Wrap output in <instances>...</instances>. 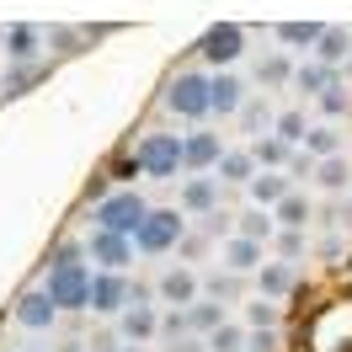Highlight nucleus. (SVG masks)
Listing matches in <instances>:
<instances>
[{
	"mask_svg": "<svg viewBox=\"0 0 352 352\" xmlns=\"http://www.w3.org/2000/svg\"><path fill=\"white\" fill-rule=\"evenodd\" d=\"M43 294H48V305H54V309H86V299H91V267L80 262L75 245H65V251L48 262Z\"/></svg>",
	"mask_w": 352,
	"mask_h": 352,
	"instance_id": "f257e3e1",
	"label": "nucleus"
},
{
	"mask_svg": "<svg viewBox=\"0 0 352 352\" xmlns=\"http://www.w3.org/2000/svg\"><path fill=\"white\" fill-rule=\"evenodd\" d=\"M150 214V203L139 198L133 187H118V192H107V198L91 208V219H96V230H107V235H123V241H133V230H139V219Z\"/></svg>",
	"mask_w": 352,
	"mask_h": 352,
	"instance_id": "f03ea898",
	"label": "nucleus"
},
{
	"mask_svg": "<svg viewBox=\"0 0 352 352\" xmlns=\"http://www.w3.org/2000/svg\"><path fill=\"white\" fill-rule=\"evenodd\" d=\"M182 235H187V219H182L176 208H150V214L139 219V230H133V251L160 256V251H171Z\"/></svg>",
	"mask_w": 352,
	"mask_h": 352,
	"instance_id": "7ed1b4c3",
	"label": "nucleus"
},
{
	"mask_svg": "<svg viewBox=\"0 0 352 352\" xmlns=\"http://www.w3.org/2000/svg\"><path fill=\"white\" fill-rule=\"evenodd\" d=\"M166 107H171L176 118H187V123L208 118V75H198V69H182L171 86H166Z\"/></svg>",
	"mask_w": 352,
	"mask_h": 352,
	"instance_id": "20e7f679",
	"label": "nucleus"
},
{
	"mask_svg": "<svg viewBox=\"0 0 352 352\" xmlns=\"http://www.w3.org/2000/svg\"><path fill=\"white\" fill-rule=\"evenodd\" d=\"M133 160H139V171H144V176L171 182L176 166H182V133H150V139L133 150Z\"/></svg>",
	"mask_w": 352,
	"mask_h": 352,
	"instance_id": "39448f33",
	"label": "nucleus"
},
{
	"mask_svg": "<svg viewBox=\"0 0 352 352\" xmlns=\"http://www.w3.org/2000/svg\"><path fill=\"white\" fill-rule=\"evenodd\" d=\"M198 54L203 59H208V65H235V59H241L245 54V32L235 22H219V27H208V32H203V43H198Z\"/></svg>",
	"mask_w": 352,
	"mask_h": 352,
	"instance_id": "423d86ee",
	"label": "nucleus"
},
{
	"mask_svg": "<svg viewBox=\"0 0 352 352\" xmlns=\"http://www.w3.org/2000/svg\"><path fill=\"white\" fill-rule=\"evenodd\" d=\"M123 305H129V278H123V272H91L86 309H96V315H123Z\"/></svg>",
	"mask_w": 352,
	"mask_h": 352,
	"instance_id": "0eeeda50",
	"label": "nucleus"
},
{
	"mask_svg": "<svg viewBox=\"0 0 352 352\" xmlns=\"http://www.w3.org/2000/svg\"><path fill=\"white\" fill-rule=\"evenodd\" d=\"M118 331L129 336L133 347H139V342H150L155 331H160V315H155V305H144V294H139V288L129 294V305H123V315H118Z\"/></svg>",
	"mask_w": 352,
	"mask_h": 352,
	"instance_id": "6e6552de",
	"label": "nucleus"
},
{
	"mask_svg": "<svg viewBox=\"0 0 352 352\" xmlns=\"http://www.w3.org/2000/svg\"><path fill=\"white\" fill-rule=\"evenodd\" d=\"M91 262L102 267V272H123V267L133 262V241H123V235H107V230H91Z\"/></svg>",
	"mask_w": 352,
	"mask_h": 352,
	"instance_id": "1a4fd4ad",
	"label": "nucleus"
},
{
	"mask_svg": "<svg viewBox=\"0 0 352 352\" xmlns=\"http://www.w3.org/2000/svg\"><path fill=\"white\" fill-rule=\"evenodd\" d=\"M241 102H245V86L235 80V75H208V112H219V118H235L241 112Z\"/></svg>",
	"mask_w": 352,
	"mask_h": 352,
	"instance_id": "9d476101",
	"label": "nucleus"
},
{
	"mask_svg": "<svg viewBox=\"0 0 352 352\" xmlns=\"http://www.w3.org/2000/svg\"><path fill=\"white\" fill-rule=\"evenodd\" d=\"M219 133H187L182 139V166L187 171H208V166H219Z\"/></svg>",
	"mask_w": 352,
	"mask_h": 352,
	"instance_id": "9b49d317",
	"label": "nucleus"
},
{
	"mask_svg": "<svg viewBox=\"0 0 352 352\" xmlns=\"http://www.w3.org/2000/svg\"><path fill=\"white\" fill-rule=\"evenodd\" d=\"M54 320H59V309L48 305V294H43V288L16 299V326H27V331H48Z\"/></svg>",
	"mask_w": 352,
	"mask_h": 352,
	"instance_id": "f8f14e48",
	"label": "nucleus"
},
{
	"mask_svg": "<svg viewBox=\"0 0 352 352\" xmlns=\"http://www.w3.org/2000/svg\"><path fill=\"white\" fill-rule=\"evenodd\" d=\"M0 38H6V54H11L16 65H38V48H43V32H38V27H6Z\"/></svg>",
	"mask_w": 352,
	"mask_h": 352,
	"instance_id": "ddd939ff",
	"label": "nucleus"
},
{
	"mask_svg": "<svg viewBox=\"0 0 352 352\" xmlns=\"http://www.w3.org/2000/svg\"><path fill=\"white\" fill-rule=\"evenodd\" d=\"M160 299H166V305H176V309H187L192 299H198V278H192L187 267H171V272L160 278Z\"/></svg>",
	"mask_w": 352,
	"mask_h": 352,
	"instance_id": "4468645a",
	"label": "nucleus"
},
{
	"mask_svg": "<svg viewBox=\"0 0 352 352\" xmlns=\"http://www.w3.org/2000/svg\"><path fill=\"white\" fill-rule=\"evenodd\" d=\"M245 187H251L256 208H278V203H283L288 192H294V182H288V176H278V171H267V176H251Z\"/></svg>",
	"mask_w": 352,
	"mask_h": 352,
	"instance_id": "2eb2a0df",
	"label": "nucleus"
},
{
	"mask_svg": "<svg viewBox=\"0 0 352 352\" xmlns=\"http://www.w3.org/2000/svg\"><path fill=\"white\" fill-rule=\"evenodd\" d=\"M214 203H219V182L214 176H192L182 187V208H192V214H214Z\"/></svg>",
	"mask_w": 352,
	"mask_h": 352,
	"instance_id": "dca6fc26",
	"label": "nucleus"
},
{
	"mask_svg": "<svg viewBox=\"0 0 352 352\" xmlns=\"http://www.w3.org/2000/svg\"><path fill=\"white\" fill-rule=\"evenodd\" d=\"M224 267H230V278H235V272H256V267H262V245H251V241H241V235H235V241H224Z\"/></svg>",
	"mask_w": 352,
	"mask_h": 352,
	"instance_id": "f3484780",
	"label": "nucleus"
},
{
	"mask_svg": "<svg viewBox=\"0 0 352 352\" xmlns=\"http://www.w3.org/2000/svg\"><path fill=\"white\" fill-rule=\"evenodd\" d=\"M315 54H320L315 65H326V69H331V65H342V59L352 54V38L342 32V27H326V32L315 38Z\"/></svg>",
	"mask_w": 352,
	"mask_h": 352,
	"instance_id": "a211bd4d",
	"label": "nucleus"
},
{
	"mask_svg": "<svg viewBox=\"0 0 352 352\" xmlns=\"http://www.w3.org/2000/svg\"><path fill=\"white\" fill-rule=\"evenodd\" d=\"M299 288V272L288 262H272V267H262V299H283V294H294Z\"/></svg>",
	"mask_w": 352,
	"mask_h": 352,
	"instance_id": "6ab92c4d",
	"label": "nucleus"
},
{
	"mask_svg": "<svg viewBox=\"0 0 352 352\" xmlns=\"http://www.w3.org/2000/svg\"><path fill=\"white\" fill-rule=\"evenodd\" d=\"M235 230H241V241H251V245H267L272 235H278V224H272V214H267V208L241 214V224H235Z\"/></svg>",
	"mask_w": 352,
	"mask_h": 352,
	"instance_id": "aec40b11",
	"label": "nucleus"
},
{
	"mask_svg": "<svg viewBox=\"0 0 352 352\" xmlns=\"http://www.w3.org/2000/svg\"><path fill=\"white\" fill-rule=\"evenodd\" d=\"M219 326H224L219 299H192V305H187V331H219Z\"/></svg>",
	"mask_w": 352,
	"mask_h": 352,
	"instance_id": "412c9836",
	"label": "nucleus"
},
{
	"mask_svg": "<svg viewBox=\"0 0 352 352\" xmlns=\"http://www.w3.org/2000/svg\"><path fill=\"white\" fill-rule=\"evenodd\" d=\"M336 150H342V133L331 129V123H320V129H305V155H309V160H331Z\"/></svg>",
	"mask_w": 352,
	"mask_h": 352,
	"instance_id": "4be33fe9",
	"label": "nucleus"
},
{
	"mask_svg": "<svg viewBox=\"0 0 352 352\" xmlns=\"http://www.w3.org/2000/svg\"><path fill=\"white\" fill-rule=\"evenodd\" d=\"M305 219H309V203L299 198V192H288V198L272 208V224H283V230H305Z\"/></svg>",
	"mask_w": 352,
	"mask_h": 352,
	"instance_id": "5701e85b",
	"label": "nucleus"
},
{
	"mask_svg": "<svg viewBox=\"0 0 352 352\" xmlns=\"http://www.w3.org/2000/svg\"><path fill=\"white\" fill-rule=\"evenodd\" d=\"M320 32H326L320 22H283V27H278V43H288V48H315Z\"/></svg>",
	"mask_w": 352,
	"mask_h": 352,
	"instance_id": "b1692460",
	"label": "nucleus"
},
{
	"mask_svg": "<svg viewBox=\"0 0 352 352\" xmlns=\"http://www.w3.org/2000/svg\"><path fill=\"white\" fill-rule=\"evenodd\" d=\"M251 176H256V166H251V155H245V150L219 155V176H214V182H251Z\"/></svg>",
	"mask_w": 352,
	"mask_h": 352,
	"instance_id": "393cba45",
	"label": "nucleus"
},
{
	"mask_svg": "<svg viewBox=\"0 0 352 352\" xmlns=\"http://www.w3.org/2000/svg\"><path fill=\"white\" fill-rule=\"evenodd\" d=\"M315 182H320V187H331V192H342V187L352 182L347 160H342V155H331V160H315Z\"/></svg>",
	"mask_w": 352,
	"mask_h": 352,
	"instance_id": "a878e982",
	"label": "nucleus"
},
{
	"mask_svg": "<svg viewBox=\"0 0 352 352\" xmlns=\"http://www.w3.org/2000/svg\"><path fill=\"white\" fill-rule=\"evenodd\" d=\"M245 155H251V166H283L294 150H288L283 139H272V133H267V139H256V150H245Z\"/></svg>",
	"mask_w": 352,
	"mask_h": 352,
	"instance_id": "bb28decb",
	"label": "nucleus"
},
{
	"mask_svg": "<svg viewBox=\"0 0 352 352\" xmlns=\"http://www.w3.org/2000/svg\"><path fill=\"white\" fill-rule=\"evenodd\" d=\"M294 86L305 91V96H320V91L331 86V69L326 65H299L294 69Z\"/></svg>",
	"mask_w": 352,
	"mask_h": 352,
	"instance_id": "cd10ccee",
	"label": "nucleus"
},
{
	"mask_svg": "<svg viewBox=\"0 0 352 352\" xmlns=\"http://www.w3.org/2000/svg\"><path fill=\"white\" fill-rule=\"evenodd\" d=\"M272 139H283L288 150L305 144V112H283V118H272Z\"/></svg>",
	"mask_w": 352,
	"mask_h": 352,
	"instance_id": "c85d7f7f",
	"label": "nucleus"
},
{
	"mask_svg": "<svg viewBox=\"0 0 352 352\" xmlns=\"http://www.w3.org/2000/svg\"><path fill=\"white\" fill-rule=\"evenodd\" d=\"M241 347H245V331L224 320L219 331H208V347H203V352H241Z\"/></svg>",
	"mask_w": 352,
	"mask_h": 352,
	"instance_id": "c756f323",
	"label": "nucleus"
},
{
	"mask_svg": "<svg viewBox=\"0 0 352 352\" xmlns=\"http://www.w3.org/2000/svg\"><path fill=\"white\" fill-rule=\"evenodd\" d=\"M315 102H320V112H326V118H342V112H352V91H347V86H336V80H331V86L320 91Z\"/></svg>",
	"mask_w": 352,
	"mask_h": 352,
	"instance_id": "7c9ffc66",
	"label": "nucleus"
},
{
	"mask_svg": "<svg viewBox=\"0 0 352 352\" xmlns=\"http://www.w3.org/2000/svg\"><path fill=\"white\" fill-rule=\"evenodd\" d=\"M245 320H251V331H272L278 326V305H272V299H256V305H245Z\"/></svg>",
	"mask_w": 352,
	"mask_h": 352,
	"instance_id": "2f4dec72",
	"label": "nucleus"
},
{
	"mask_svg": "<svg viewBox=\"0 0 352 352\" xmlns=\"http://www.w3.org/2000/svg\"><path fill=\"white\" fill-rule=\"evenodd\" d=\"M241 118L251 133H267L272 129V112H267V102H241Z\"/></svg>",
	"mask_w": 352,
	"mask_h": 352,
	"instance_id": "473e14b6",
	"label": "nucleus"
},
{
	"mask_svg": "<svg viewBox=\"0 0 352 352\" xmlns=\"http://www.w3.org/2000/svg\"><path fill=\"white\" fill-rule=\"evenodd\" d=\"M102 176H107V182H133V176H139V160H133V155H118Z\"/></svg>",
	"mask_w": 352,
	"mask_h": 352,
	"instance_id": "72a5a7b5",
	"label": "nucleus"
},
{
	"mask_svg": "<svg viewBox=\"0 0 352 352\" xmlns=\"http://www.w3.org/2000/svg\"><path fill=\"white\" fill-rule=\"evenodd\" d=\"M38 75H43V65H22L16 75H11V80H6V96H22V86H32Z\"/></svg>",
	"mask_w": 352,
	"mask_h": 352,
	"instance_id": "f704fd0d",
	"label": "nucleus"
},
{
	"mask_svg": "<svg viewBox=\"0 0 352 352\" xmlns=\"http://www.w3.org/2000/svg\"><path fill=\"white\" fill-rule=\"evenodd\" d=\"M241 352H278V331H245Z\"/></svg>",
	"mask_w": 352,
	"mask_h": 352,
	"instance_id": "c9c22d12",
	"label": "nucleus"
},
{
	"mask_svg": "<svg viewBox=\"0 0 352 352\" xmlns=\"http://www.w3.org/2000/svg\"><path fill=\"white\" fill-rule=\"evenodd\" d=\"M262 80H267V86H283V80H288V59H283V54L262 59Z\"/></svg>",
	"mask_w": 352,
	"mask_h": 352,
	"instance_id": "e433bc0d",
	"label": "nucleus"
},
{
	"mask_svg": "<svg viewBox=\"0 0 352 352\" xmlns=\"http://www.w3.org/2000/svg\"><path fill=\"white\" fill-rule=\"evenodd\" d=\"M278 251H283L288 262H294V256L305 251V230H283V235H278Z\"/></svg>",
	"mask_w": 352,
	"mask_h": 352,
	"instance_id": "4c0bfd02",
	"label": "nucleus"
},
{
	"mask_svg": "<svg viewBox=\"0 0 352 352\" xmlns=\"http://www.w3.org/2000/svg\"><path fill=\"white\" fill-rule=\"evenodd\" d=\"M160 331H166L171 342H182V336H187V309H171V315L160 320Z\"/></svg>",
	"mask_w": 352,
	"mask_h": 352,
	"instance_id": "58836bf2",
	"label": "nucleus"
},
{
	"mask_svg": "<svg viewBox=\"0 0 352 352\" xmlns=\"http://www.w3.org/2000/svg\"><path fill=\"white\" fill-rule=\"evenodd\" d=\"M86 198H91V208L107 198V176H91V182H86Z\"/></svg>",
	"mask_w": 352,
	"mask_h": 352,
	"instance_id": "ea45409f",
	"label": "nucleus"
},
{
	"mask_svg": "<svg viewBox=\"0 0 352 352\" xmlns=\"http://www.w3.org/2000/svg\"><path fill=\"white\" fill-rule=\"evenodd\" d=\"M208 288H214V299H219V294H235V278H230V272H214Z\"/></svg>",
	"mask_w": 352,
	"mask_h": 352,
	"instance_id": "a19ab883",
	"label": "nucleus"
},
{
	"mask_svg": "<svg viewBox=\"0 0 352 352\" xmlns=\"http://www.w3.org/2000/svg\"><path fill=\"white\" fill-rule=\"evenodd\" d=\"M166 352H203V342H192V336H182V342H171Z\"/></svg>",
	"mask_w": 352,
	"mask_h": 352,
	"instance_id": "79ce46f5",
	"label": "nucleus"
},
{
	"mask_svg": "<svg viewBox=\"0 0 352 352\" xmlns=\"http://www.w3.org/2000/svg\"><path fill=\"white\" fill-rule=\"evenodd\" d=\"M123 352H139V347H123Z\"/></svg>",
	"mask_w": 352,
	"mask_h": 352,
	"instance_id": "37998d69",
	"label": "nucleus"
},
{
	"mask_svg": "<svg viewBox=\"0 0 352 352\" xmlns=\"http://www.w3.org/2000/svg\"><path fill=\"white\" fill-rule=\"evenodd\" d=\"M347 69H352V59H347Z\"/></svg>",
	"mask_w": 352,
	"mask_h": 352,
	"instance_id": "c03bdc74",
	"label": "nucleus"
},
{
	"mask_svg": "<svg viewBox=\"0 0 352 352\" xmlns=\"http://www.w3.org/2000/svg\"><path fill=\"white\" fill-rule=\"evenodd\" d=\"M32 352H38V347H32Z\"/></svg>",
	"mask_w": 352,
	"mask_h": 352,
	"instance_id": "a18cd8bd",
	"label": "nucleus"
}]
</instances>
